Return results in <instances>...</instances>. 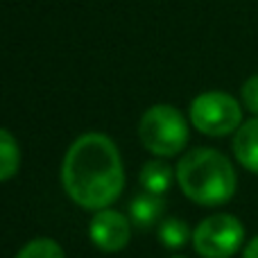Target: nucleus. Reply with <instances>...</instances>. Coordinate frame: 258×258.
Listing matches in <instances>:
<instances>
[{
	"instance_id": "obj_12",
	"label": "nucleus",
	"mask_w": 258,
	"mask_h": 258,
	"mask_svg": "<svg viewBox=\"0 0 258 258\" xmlns=\"http://www.w3.org/2000/svg\"><path fill=\"white\" fill-rule=\"evenodd\" d=\"M16 258H66L63 249L50 238H36V240L27 242Z\"/></svg>"
},
{
	"instance_id": "obj_10",
	"label": "nucleus",
	"mask_w": 258,
	"mask_h": 258,
	"mask_svg": "<svg viewBox=\"0 0 258 258\" xmlns=\"http://www.w3.org/2000/svg\"><path fill=\"white\" fill-rule=\"evenodd\" d=\"M21 152L18 143L7 129H0V181H7L18 172Z\"/></svg>"
},
{
	"instance_id": "obj_5",
	"label": "nucleus",
	"mask_w": 258,
	"mask_h": 258,
	"mask_svg": "<svg viewBox=\"0 0 258 258\" xmlns=\"http://www.w3.org/2000/svg\"><path fill=\"white\" fill-rule=\"evenodd\" d=\"M245 240V227L233 215H211L195 229L192 245L202 258H231Z\"/></svg>"
},
{
	"instance_id": "obj_8",
	"label": "nucleus",
	"mask_w": 258,
	"mask_h": 258,
	"mask_svg": "<svg viewBox=\"0 0 258 258\" xmlns=\"http://www.w3.org/2000/svg\"><path fill=\"white\" fill-rule=\"evenodd\" d=\"M163 209H165V204L161 200V195L145 192V195L134 197L132 206H129V213H132V220L138 229H147L163 215Z\"/></svg>"
},
{
	"instance_id": "obj_14",
	"label": "nucleus",
	"mask_w": 258,
	"mask_h": 258,
	"mask_svg": "<svg viewBox=\"0 0 258 258\" xmlns=\"http://www.w3.org/2000/svg\"><path fill=\"white\" fill-rule=\"evenodd\" d=\"M245 258H258V236L249 242V245H247V249H245Z\"/></svg>"
},
{
	"instance_id": "obj_2",
	"label": "nucleus",
	"mask_w": 258,
	"mask_h": 258,
	"mask_svg": "<svg viewBox=\"0 0 258 258\" xmlns=\"http://www.w3.org/2000/svg\"><path fill=\"white\" fill-rule=\"evenodd\" d=\"M183 195L204 206L224 204L236 192V170L224 154L209 147L190 150L177 165Z\"/></svg>"
},
{
	"instance_id": "obj_11",
	"label": "nucleus",
	"mask_w": 258,
	"mask_h": 258,
	"mask_svg": "<svg viewBox=\"0 0 258 258\" xmlns=\"http://www.w3.org/2000/svg\"><path fill=\"white\" fill-rule=\"evenodd\" d=\"M190 238V229L183 220L179 218H168L159 224V240L163 242L170 249H177V247H183Z\"/></svg>"
},
{
	"instance_id": "obj_13",
	"label": "nucleus",
	"mask_w": 258,
	"mask_h": 258,
	"mask_svg": "<svg viewBox=\"0 0 258 258\" xmlns=\"http://www.w3.org/2000/svg\"><path fill=\"white\" fill-rule=\"evenodd\" d=\"M242 102L251 113L258 116V75H251L249 80L242 84Z\"/></svg>"
},
{
	"instance_id": "obj_3",
	"label": "nucleus",
	"mask_w": 258,
	"mask_h": 258,
	"mask_svg": "<svg viewBox=\"0 0 258 258\" xmlns=\"http://www.w3.org/2000/svg\"><path fill=\"white\" fill-rule=\"evenodd\" d=\"M141 143L156 156H174L188 143V125L174 107L156 104L143 113L138 122Z\"/></svg>"
},
{
	"instance_id": "obj_6",
	"label": "nucleus",
	"mask_w": 258,
	"mask_h": 258,
	"mask_svg": "<svg viewBox=\"0 0 258 258\" xmlns=\"http://www.w3.org/2000/svg\"><path fill=\"white\" fill-rule=\"evenodd\" d=\"M89 236L93 240V245L102 251L109 254H116L122 247H127L129 236H132V229L129 222L122 218V213L111 209H102L93 215L89 224Z\"/></svg>"
},
{
	"instance_id": "obj_9",
	"label": "nucleus",
	"mask_w": 258,
	"mask_h": 258,
	"mask_svg": "<svg viewBox=\"0 0 258 258\" xmlns=\"http://www.w3.org/2000/svg\"><path fill=\"white\" fill-rule=\"evenodd\" d=\"M172 168L163 161H150L141 170V183L152 195H163L172 183Z\"/></svg>"
},
{
	"instance_id": "obj_7",
	"label": "nucleus",
	"mask_w": 258,
	"mask_h": 258,
	"mask_svg": "<svg viewBox=\"0 0 258 258\" xmlns=\"http://www.w3.org/2000/svg\"><path fill=\"white\" fill-rule=\"evenodd\" d=\"M233 152L240 165L258 174V116L238 127L233 138Z\"/></svg>"
},
{
	"instance_id": "obj_4",
	"label": "nucleus",
	"mask_w": 258,
	"mask_h": 258,
	"mask_svg": "<svg viewBox=\"0 0 258 258\" xmlns=\"http://www.w3.org/2000/svg\"><path fill=\"white\" fill-rule=\"evenodd\" d=\"M190 120L206 136H227L231 132H238L242 111L238 100H233L229 93L209 91L192 100Z\"/></svg>"
},
{
	"instance_id": "obj_1",
	"label": "nucleus",
	"mask_w": 258,
	"mask_h": 258,
	"mask_svg": "<svg viewBox=\"0 0 258 258\" xmlns=\"http://www.w3.org/2000/svg\"><path fill=\"white\" fill-rule=\"evenodd\" d=\"M61 183L68 197L82 209L102 211L113 204L125 186L116 143L95 132L80 136L63 156Z\"/></svg>"
}]
</instances>
